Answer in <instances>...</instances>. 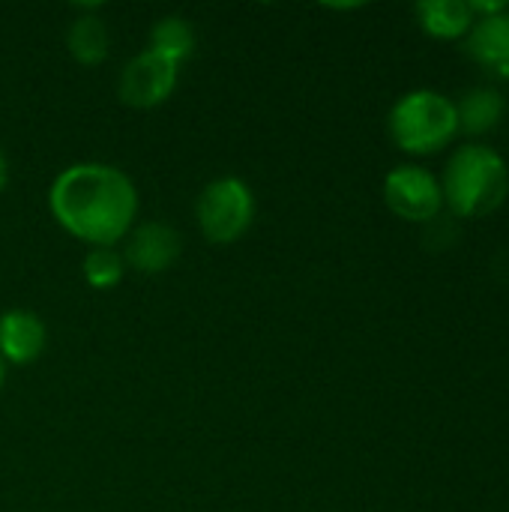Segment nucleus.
<instances>
[{
  "instance_id": "f257e3e1",
  "label": "nucleus",
  "mask_w": 509,
  "mask_h": 512,
  "mask_svg": "<svg viewBox=\"0 0 509 512\" xmlns=\"http://www.w3.org/2000/svg\"><path fill=\"white\" fill-rule=\"evenodd\" d=\"M54 222L90 249L117 246L135 225L138 189L129 174L108 162H75L48 189Z\"/></svg>"
},
{
  "instance_id": "f03ea898",
  "label": "nucleus",
  "mask_w": 509,
  "mask_h": 512,
  "mask_svg": "<svg viewBox=\"0 0 509 512\" xmlns=\"http://www.w3.org/2000/svg\"><path fill=\"white\" fill-rule=\"evenodd\" d=\"M444 207L456 219H483L504 207L509 198V165L492 144H459L441 171Z\"/></svg>"
},
{
  "instance_id": "7ed1b4c3",
  "label": "nucleus",
  "mask_w": 509,
  "mask_h": 512,
  "mask_svg": "<svg viewBox=\"0 0 509 512\" xmlns=\"http://www.w3.org/2000/svg\"><path fill=\"white\" fill-rule=\"evenodd\" d=\"M387 132L402 153L435 156L459 138L456 99L435 87L408 90L393 102L387 114Z\"/></svg>"
},
{
  "instance_id": "20e7f679",
  "label": "nucleus",
  "mask_w": 509,
  "mask_h": 512,
  "mask_svg": "<svg viewBox=\"0 0 509 512\" xmlns=\"http://www.w3.org/2000/svg\"><path fill=\"white\" fill-rule=\"evenodd\" d=\"M255 210H258V204H255L249 183L240 177H231V174L210 180L195 201L198 228L216 246L237 243L252 228Z\"/></svg>"
},
{
  "instance_id": "39448f33",
  "label": "nucleus",
  "mask_w": 509,
  "mask_h": 512,
  "mask_svg": "<svg viewBox=\"0 0 509 512\" xmlns=\"http://www.w3.org/2000/svg\"><path fill=\"white\" fill-rule=\"evenodd\" d=\"M384 204L390 207L393 216L405 222L429 225L438 216H444L441 180L435 171L417 162H402L384 177Z\"/></svg>"
},
{
  "instance_id": "423d86ee",
  "label": "nucleus",
  "mask_w": 509,
  "mask_h": 512,
  "mask_svg": "<svg viewBox=\"0 0 509 512\" xmlns=\"http://www.w3.org/2000/svg\"><path fill=\"white\" fill-rule=\"evenodd\" d=\"M180 81V66L150 48L138 51L120 72L117 96L129 108H156L171 99Z\"/></svg>"
},
{
  "instance_id": "0eeeda50",
  "label": "nucleus",
  "mask_w": 509,
  "mask_h": 512,
  "mask_svg": "<svg viewBox=\"0 0 509 512\" xmlns=\"http://www.w3.org/2000/svg\"><path fill=\"white\" fill-rule=\"evenodd\" d=\"M180 252H183L180 231L153 219V222H141L138 228H132L126 234L123 261H126V267H132L144 276H156V273L171 270L177 264Z\"/></svg>"
},
{
  "instance_id": "6e6552de",
  "label": "nucleus",
  "mask_w": 509,
  "mask_h": 512,
  "mask_svg": "<svg viewBox=\"0 0 509 512\" xmlns=\"http://www.w3.org/2000/svg\"><path fill=\"white\" fill-rule=\"evenodd\" d=\"M468 60L495 81H509V9L474 18V27L462 39Z\"/></svg>"
},
{
  "instance_id": "1a4fd4ad",
  "label": "nucleus",
  "mask_w": 509,
  "mask_h": 512,
  "mask_svg": "<svg viewBox=\"0 0 509 512\" xmlns=\"http://www.w3.org/2000/svg\"><path fill=\"white\" fill-rule=\"evenodd\" d=\"M48 345L45 321L30 309H6L0 315V360L6 366H30Z\"/></svg>"
},
{
  "instance_id": "9d476101",
  "label": "nucleus",
  "mask_w": 509,
  "mask_h": 512,
  "mask_svg": "<svg viewBox=\"0 0 509 512\" xmlns=\"http://www.w3.org/2000/svg\"><path fill=\"white\" fill-rule=\"evenodd\" d=\"M456 114H459V135L477 141L504 123L507 96L495 84H474L456 99Z\"/></svg>"
},
{
  "instance_id": "9b49d317",
  "label": "nucleus",
  "mask_w": 509,
  "mask_h": 512,
  "mask_svg": "<svg viewBox=\"0 0 509 512\" xmlns=\"http://www.w3.org/2000/svg\"><path fill=\"white\" fill-rule=\"evenodd\" d=\"M420 30L441 42H462L474 27L468 0H420L414 6Z\"/></svg>"
},
{
  "instance_id": "f8f14e48",
  "label": "nucleus",
  "mask_w": 509,
  "mask_h": 512,
  "mask_svg": "<svg viewBox=\"0 0 509 512\" xmlns=\"http://www.w3.org/2000/svg\"><path fill=\"white\" fill-rule=\"evenodd\" d=\"M66 51L81 66H99L111 51L108 24L99 12H78L66 27Z\"/></svg>"
},
{
  "instance_id": "ddd939ff",
  "label": "nucleus",
  "mask_w": 509,
  "mask_h": 512,
  "mask_svg": "<svg viewBox=\"0 0 509 512\" xmlns=\"http://www.w3.org/2000/svg\"><path fill=\"white\" fill-rule=\"evenodd\" d=\"M195 42H198L195 27L183 15H174V12L171 15H162L150 27V51L174 60L177 66H183L195 54Z\"/></svg>"
},
{
  "instance_id": "4468645a",
  "label": "nucleus",
  "mask_w": 509,
  "mask_h": 512,
  "mask_svg": "<svg viewBox=\"0 0 509 512\" xmlns=\"http://www.w3.org/2000/svg\"><path fill=\"white\" fill-rule=\"evenodd\" d=\"M81 270H84V279L90 288L111 291L120 285V279L126 273V261H123V252H117V246H99L84 255Z\"/></svg>"
},
{
  "instance_id": "2eb2a0df",
  "label": "nucleus",
  "mask_w": 509,
  "mask_h": 512,
  "mask_svg": "<svg viewBox=\"0 0 509 512\" xmlns=\"http://www.w3.org/2000/svg\"><path fill=\"white\" fill-rule=\"evenodd\" d=\"M471 6V15L474 18H489V15H498V12H507V0H468Z\"/></svg>"
},
{
  "instance_id": "dca6fc26",
  "label": "nucleus",
  "mask_w": 509,
  "mask_h": 512,
  "mask_svg": "<svg viewBox=\"0 0 509 512\" xmlns=\"http://www.w3.org/2000/svg\"><path fill=\"white\" fill-rule=\"evenodd\" d=\"M6 183H9V159H6V153L0 147V192L6 189Z\"/></svg>"
},
{
  "instance_id": "f3484780",
  "label": "nucleus",
  "mask_w": 509,
  "mask_h": 512,
  "mask_svg": "<svg viewBox=\"0 0 509 512\" xmlns=\"http://www.w3.org/2000/svg\"><path fill=\"white\" fill-rule=\"evenodd\" d=\"M3 384H6V363L0 360V393H3Z\"/></svg>"
}]
</instances>
